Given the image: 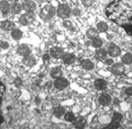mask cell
Returning <instances> with one entry per match:
<instances>
[{"instance_id":"cell-1","label":"cell","mask_w":132,"mask_h":129,"mask_svg":"<svg viewBox=\"0 0 132 129\" xmlns=\"http://www.w3.org/2000/svg\"><path fill=\"white\" fill-rule=\"evenodd\" d=\"M114 12L118 17L117 22L122 23L126 30L132 32V0H120L116 5Z\"/></svg>"},{"instance_id":"cell-2","label":"cell","mask_w":132,"mask_h":129,"mask_svg":"<svg viewBox=\"0 0 132 129\" xmlns=\"http://www.w3.org/2000/svg\"><path fill=\"white\" fill-rule=\"evenodd\" d=\"M55 14H56V8L53 5H51V4H45L39 10V17L43 21L51 20Z\"/></svg>"},{"instance_id":"cell-3","label":"cell","mask_w":132,"mask_h":129,"mask_svg":"<svg viewBox=\"0 0 132 129\" xmlns=\"http://www.w3.org/2000/svg\"><path fill=\"white\" fill-rule=\"evenodd\" d=\"M71 12H72L71 8L69 7L68 4H65V3L60 4L56 8V14H58V17L61 18V19H67V18H69V15L71 14Z\"/></svg>"},{"instance_id":"cell-4","label":"cell","mask_w":132,"mask_h":129,"mask_svg":"<svg viewBox=\"0 0 132 129\" xmlns=\"http://www.w3.org/2000/svg\"><path fill=\"white\" fill-rule=\"evenodd\" d=\"M68 86H69V80L67 78L63 77V76L55 78V80H54V87L59 91H62V90L66 89Z\"/></svg>"},{"instance_id":"cell-5","label":"cell","mask_w":132,"mask_h":129,"mask_svg":"<svg viewBox=\"0 0 132 129\" xmlns=\"http://www.w3.org/2000/svg\"><path fill=\"white\" fill-rule=\"evenodd\" d=\"M34 20H35V14H34V12H26V13H24V14H22V15L20 17L19 22H20L21 25L27 26V25H29L31 22H33Z\"/></svg>"},{"instance_id":"cell-6","label":"cell","mask_w":132,"mask_h":129,"mask_svg":"<svg viewBox=\"0 0 132 129\" xmlns=\"http://www.w3.org/2000/svg\"><path fill=\"white\" fill-rule=\"evenodd\" d=\"M107 54L111 57V58H114V57H119L121 55V49L120 46H118L117 44L114 43H110L107 47Z\"/></svg>"},{"instance_id":"cell-7","label":"cell","mask_w":132,"mask_h":129,"mask_svg":"<svg viewBox=\"0 0 132 129\" xmlns=\"http://www.w3.org/2000/svg\"><path fill=\"white\" fill-rule=\"evenodd\" d=\"M23 6V10H25L26 12H34L36 9V3L32 0H25L22 3Z\"/></svg>"},{"instance_id":"cell-8","label":"cell","mask_w":132,"mask_h":129,"mask_svg":"<svg viewBox=\"0 0 132 129\" xmlns=\"http://www.w3.org/2000/svg\"><path fill=\"white\" fill-rule=\"evenodd\" d=\"M110 71L116 75H121L125 72V65L123 63H113L110 67Z\"/></svg>"},{"instance_id":"cell-9","label":"cell","mask_w":132,"mask_h":129,"mask_svg":"<svg viewBox=\"0 0 132 129\" xmlns=\"http://www.w3.org/2000/svg\"><path fill=\"white\" fill-rule=\"evenodd\" d=\"M98 102L103 106H107V105H109L111 103V97L107 93H102L98 97Z\"/></svg>"},{"instance_id":"cell-10","label":"cell","mask_w":132,"mask_h":129,"mask_svg":"<svg viewBox=\"0 0 132 129\" xmlns=\"http://www.w3.org/2000/svg\"><path fill=\"white\" fill-rule=\"evenodd\" d=\"M50 55L54 59H61L63 57V55H64V51H63V49H61L59 46H54V47L51 49Z\"/></svg>"},{"instance_id":"cell-11","label":"cell","mask_w":132,"mask_h":129,"mask_svg":"<svg viewBox=\"0 0 132 129\" xmlns=\"http://www.w3.org/2000/svg\"><path fill=\"white\" fill-rule=\"evenodd\" d=\"M16 52H18V54H19L20 56L25 57V56L30 55L31 50H30V47H29L27 44L22 43V44H19V46H18V49H16Z\"/></svg>"},{"instance_id":"cell-12","label":"cell","mask_w":132,"mask_h":129,"mask_svg":"<svg viewBox=\"0 0 132 129\" xmlns=\"http://www.w3.org/2000/svg\"><path fill=\"white\" fill-rule=\"evenodd\" d=\"M94 87L96 88V90H99V91H103L107 88V82L103 78H97L95 79L94 82Z\"/></svg>"},{"instance_id":"cell-13","label":"cell","mask_w":132,"mask_h":129,"mask_svg":"<svg viewBox=\"0 0 132 129\" xmlns=\"http://www.w3.org/2000/svg\"><path fill=\"white\" fill-rule=\"evenodd\" d=\"M0 27L4 31H11L13 28H15L14 27V23L12 21H10V20H4V21H2L1 24H0Z\"/></svg>"},{"instance_id":"cell-14","label":"cell","mask_w":132,"mask_h":129,"mask_svg":"<svg viewBox=\"0 0 132 129\" xmlns=\"http://www.w3.org/2000/svg\"><path fill=\"white\" fill-rule=\"evenodd\" d=\"M106 57H107V52L104 49L99 47V49L96 50V52H95V58H96V60H98V61H104L106 59Z\"/></svg>"},{"instance_id":"cell-15","label":"cell","mask_w":132,"mask_h":129,"mask_svg":"<svg viewBox=\"0 0 132 129\" xmlns=\"http://www.w3.org/2000/svg\"><path fill=\"white\" fill-rule=\"evenodd\" d=\"M10 6H11V4L7 0H1L0 1V11L3 14H7L10 11Z\"/></svg>"},{"instance_id":"cell-16","label":"cell","mask_w":132,"mask_h":129,"mask_svg":"<svg viewBox=\"0 0 132 129\" xmlns=\"http://www.w3.org/2000/svg\"><path fill=\"white\" fill-rule=\"evenodd\" d=\"M23 63H24V65H26V66H28V67H32V66L35 65L36 59H35L32 55H28V56H25V57H24Z\"/></svg>"},{"instance_id":"cell-17","label":"cell","mask_w":132,"mask_h":129,"mask_svg":"<svg viewBox=\"0 0 132 129\" xmlns=\"http://www.w3.org/2000/svg\"><path fill=\"white\" fill-rule=\"evenodd\" d=\"M62 60H63V63L69 65V64H72L75 61V56L71 53H66V54L64 53V55L62 57Z\"/></svg>"},{"instance_id":"cell-18","label":"cell","mask_w":132,"mask_h":129,"mask_svg":"<svg viewBox=\"0 0 132 129\" xmlns=\"http://www.w3.org/2000/svg\"><path fill=\"white\" fill-rule=\"evenodd\" d=\"M80 65H81V67H82L84 69H86V70H92V69L95 67L94 63H93L91 60H89V59H84V60H81V61H80Z\"/></svg>"},{"instance_id":"cell-19","label":"cell","mask_w":132,"mask_h":129,"mask_svg":"<svg viewBox=\"0 0 132 129\" xmlns=\"http://www.w3.org/2000/svg\"><path fill=\"white\" fill-rule=\"evenodd\" d=\"M73 124H74V127L76 128H84L87 124V121L84 117H78L73 120Z\"/></svg>"},{"instance_id":"cell-20","label":"cell","mask_w":132,"mask_h":129,"mask_svg":"<svg viewBox=\"0 0 132 129\" xmlns=\"http://www.w3.org/2000/svg\"><path fill=\"white\" fill-rule=\"evenodd\" d=\"M10 36L14 39V40H20L22 37H23V32L21 29L19 28H13L11 31H10Z\"/></svg>"},{"instance_id":"cell-21","label":"cell","mask_w":132,"mask_h":129,"mask_svg":"<svg viewBox=\"0 0 132 129\" xmlns=\"http://www.w3.org/2000/svg\"><path fill=\"white\" fill-rule=\"evenodd\" d=\"M50 75H51L53 78H58V77H60V76L63 75V71H62V69H61L60 67H54V68L51 69Z\"/></svg>"},{"instance_id":"cell-22","label":"cell","mask_w":132,"mask_h":129,"mask_svg":"<svg viewBox=\"0 0 132 129\" xmlns=\"http://www.w3.org/2000/svg\"><path fill=\"white\" fill-rule=\"evenodd\" d=\"M23 10V6H22V4L20 3V2H18V1H15V2H13L12 4H11V6H10V11L12 12V13H20L21 11Z\"/></svg>"},{"instance_id":"cell-23","label":"cell","mask_w":132,"mask_h":129,"mask_svg":"<svg viewBox=\"0 0 132 129\" xmlns=\"http://www.w3.org/2000/svg\"><path fill=\"white\" fill-rule=\"evenodd\" d=\"M98 34H99V31H98L96 28H90V29H88L87 32H86L87 37L90 38V39H93V38L97 37Z\"/></svg>"},{"instance_id":"cell-24","label":"cell","mask_w":132,"mask_h":129,"mask_svg":"<svg viewBox=\"0 0 132 129\" xmlns=\"http://www.w3.org/2000/svg\"><path fill=\"white\" fill-rule=\"evenodd\" d=\"M122 63L124 65H129L132 63V54L131 53H126L122 57Z\"/></svg>"},{"instance_id":"cell-25","label":"cell","mask_w":132,"mask_h":129,"mask_svg":"<svg viewBox=\"0 0 132 129\" xmlns=\"http://www.w3.org/2000/svg\"><path fill=\"white\" fill-rule=\"evenodd\" d=\"M96 29H97L99 32H106V31L108 30V25H107V23L101 21V22H99V23L97 24Z\"/></svg>"},{"instance_id":"cell-26","label":"cell","mask_w":132,"mask_h":129,"mask_svg":"<svg viewBox=\"0 0 132 129\" xmlns=\"http://www.w3.org/2000/svg\"><path fill=\"white\" fill-rule=\"evenodd\" d=\"M65 114V109L63 106H57L54 108V116L57 117V118H61L63 117Z\"/></svg>"},{"instance_id":"cell-27","label":"cell","mask_w":132,"mask_h":129,"mask_svg":"<svg viewBox=\"0 0 132 129\" xmlns=\"http://www.w3.org/2000/svg\"><path fill=\"white\" fill-rule=\"evenodd\" d=\"M102 44H103V41H102V39H101L100 37L97 36V37H95V38L92 39V46H94L95 49H99V47H101Z\"/></svg>"},{"instance_id":"cell-28","label":"cell","mask_w":132,"mask_h":129,"mask_svg":"<svg viewBox=\"0 0 132 129\" xmlns=\"http://www.w3.org/2000/svg\"><path fill=\"white\" fill-rule=\"evenodd\" d=\"M75 119V116L72 111H65L64 114V120L66 122H73V120Z\"/></svg>"},{"instance_id":"cell-29","label":"cell","mask_w":132,"mask_h":129,"mask_svg":"<svg viewBox=\"0 0 132 129\" xmlns=\"http://www.w3.org/2000/svg\"><path fill=\"white\" fill-rule=\"evenodd\" d=\"M122 119H123L122 114H120V112H113L112 118H111V121H113V122H118V123H121Z\"/></svg>"},{"instance_id":"cell-30","label":"cell","mask_w":132,"mask_h":129,"mask_svg":"<svg viewBox=\"0 0 132 129\" xmlns=\"http://www.w3.org/2000/svg\"><path fill=\"white\" fill-rule=\"evenodd\" d=\"M63 25H64V27H66V28L69 29V30H73V28H74L72 22L69 21V20H66V19H65V21L63 22Z\"/></svg>"},{"instance_id":"cell-31","label":"cell","mask_w":132,"mask_h":129,"mask_svg":"<svg viewBox=\"0 0 132 129\" xmlns=\"http://www.w3.org/2000/svg\"><path fill=\"white\" fill-rule=\"evenodd\" d=\"M80 2L85 7H90L94 3V0H80Z\"/></svg>"},{"instance_id":"cell-32","label":"cell","mask_w":132,"mask_h":129,"mask_svg":"<svg viewBox=\"0 0 132 129\" xmlns=\"http://www.w3.org/2000/svg\"><path fill=\"white\" fill-rule=\"evenodd\" d=\"M9 46V43L7 41H0V47L3 50H7Z\"/></svg>"},{"instance_id":"cell-33","label":"cell","mask_w":132,"mask_h":129,"mask_svg":"<svg viewBox=\"0 0 132 129\" xmlns=\"http://www.w3.org/2000/svg\"><path fill=\"white\" fill-rule=\"evenodd\" d=\"M108 127H110V128H118V127H120V123L111 121V123L108 125Z\"/></svg>"},{"instance_id":"cell-34","label":"cell","mask_w":132,"mask_h":129,"mask_svg":"<svg viewBox=\"0 0 132 129\" xmlns=\"http://www.w3.org/2000/svg\"><path fill=\"white\" fill-rule=\"evenodd\" d=\"M125 94L128 96H132V87H127L125 89Z\"/></svg>"},{"instance_id":"cell-35","label":"cell","mask_w":132,"mask_h":129,"mask_svg":"<svg viewBox=\"0 0 132 129\" xmlns=\"http://www.w3.org/2000/svg\"><path fill=\"white\" fill-rule=\"evenodd\" d=\"M14 85H15L16 87L21 86V85H22V79H21L20 77H16V78L14 79Z\"/></svg>"},{"instance_id":"cell-36","label":"cell","mask_w":132,"mask_h":129,"mask_svg":"<svg viewBox=\"0 0 132 129\" xmlns=\"http://www.w3.org/2000/svg\"><path fill=\"white\" fill-rule=\"evenodd\" d=\"M104 63L106 65H112L113 64V61H112V59H105L104 60Z\"/></svg>"},{"instance_id":"cell-37","label":"cell","mask_w":132,"mask_h":129,"mask_svg":"<svg viewBox=\"0 0 132 129\" xmlns=\"http://www.w3.org/2000/svg\"><path fill=\"white\" fill-rule=\"evenodd\" d=\"M79 12H80V10H79L78 8H75V9L72 10V13H73L74 15H79Z\"/></svg>"},{"instance_id":"cell-38","label":"cell","mask_w":132,"mask_h":129,"mask_svg":"<svg viewBox=\"0 0 132 129\" xmlns=\"http://www.w3.org/2000/svg\"><path fill=\"white\" fill-rule=\"evenodd\" d=\"M38 3H41V2H43V0H36Z\"/></svg>"}]
</instances>
